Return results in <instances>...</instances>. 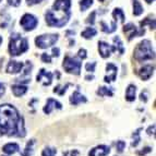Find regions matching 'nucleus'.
I'll list each match as a JSON object with an SVG mask.
<instances>
[{
    "instance_id": "4be33fe9",
    "label": "nucleus",
    "mask_w": 156,
    "mask_h": 156,
    "mask_svg": "<svg viewBox=\"0 0 156 156\" xmlns=\"http://www.w3.org/2000/svg\"><path fill=\"white\" fill-rule=\"evenodd\" d=\"M101 30H103L105 33H112V32H115L116 31V29H117V23H116V21L112 22V25H110V27H108V25L103 21L101 22Z\"/></svg>"
},
{
    "instance_id": "49530a36",
    "label": "nucleus",
    "mask_w": 156,
    "mask_h": 156,
    "mask_svg": "<svg viewBox=\"0 0 156 156\" xmlns=\"http://www.w3.org/2000/svg\"><path fill=\"white\" fill-rule=\"evenodd\" d=\"M1 43H2V37L0 36V45H1Z\"/></svg>"
},
{
    "instance_id": "dca6fc26",
    "label": "nucleus",
    "mask_w": 156,
    "mask_h": 156,
    "mask_svg": "<svg viewBox=\"0 0 156 156\" xmlns=\"http://www.w3.org/2000/svg\"><path fill=\"white\" fill-rule=\"evenodd\" d=\"M24 65L22 62H19V61H12L11 60L10 62L7 66V72L12 73V74H16V73L21 72L22 69H23Z\"/></svg>"
},
{
    "instance_id": "9d476101",
    "label": "nucleus",
    "mask_w": 156,
    "mask_h": 156,
    "mask_svg": "<svg viewBox=\"0 0 156 156\" xmlns=\"http://www.w3.org/2000/svg\"><path fill=\"white\" fill-rule=\"evenodd\" d=\"M106 71H107V74L105 76V78H104L105 82L109 83V82H112V81L116 80L118 68L116 67V66H115L114 63H107V66H106Z\"/></svg>"
},
{
    "instance_id": "0eeeda50",
    "label": "nucleus",
    "mask_w": 156,
    "mask_h": 156,
    "mask_svg": "<svg viewBox=\"0 0 156 156\" xmlns=\"http://www.w3.org/2000/svg\"><path fill=\"white\" fill-rule=\"evenodd\" d=\"M20 24H21L22 27H23L26 32H30V31H33V30L37 26L38 20H37L36 16H34L33 14L26 13V14H24V16L21 18Z\"/></svg>"
},
{
    "instance_id": "a211bd4d",
    "label": "nucleus",
    "mask_w": 156,
    "mask_h": 156,
    "mask_svg": "<svg viewBox=\"0 0 156 156\" xmlns=\"http://www.w3.org/2000/svg\"><path fill=\"white\" fill-rule=\"evenodd\" d=\"M11 90H12V93L14 96L20 97L23 96L24 94L27 92V86L22 85V84H16V85H12Z\"/></svg>"
},
{
    "instance_id": "ddd939ff",
    "label": "nucleus",
    "mask_w": 156,
    "mask_h": 156,
    "mask_svg": "<svg viewBox=\"0 0 156 156\" xmlns=\"http://www.w3.org/2000/svg\"><path fill=\"white\" fill-rule=\"evenodd\" d=\"M37 81L38 82H42L44 85H50L52 81V73L47 72L45 69H42L39 71V73L37 74Z\"/></svg>"
},
{
    "instance_id": "58836bf2",
    "label": "nucleus",
    "mask_w": 156,
    "mask_h": 156,
    "mask_svg": "<svg viewBox=\"0 0 156 156\" xmlns=\"http://www.w3.org/2000/svg\"><path fill=\"white\" fill-rule=\"evenodd\" d=\"M43 0H26V3L29 5H37V3L42 2Z\"/></svg>"
},
{
    "instance_id": "7ed1b4c3",
    "label": "nucleus",
    "mask_w": 156,
    "mask_h": 156,
    "mask_svg": "<svg viewBox=\"0 0 156 156\" xmlns=\"http://www.w3.org/2000/svg\"><path fill=\"white\" fill-rule=\"evenodd\" d=\"M29 49V42L27 39L22 37L20 34L11 35L10 44H9V51L11 56H19Z\"/></svg>"
},
{
    "instance_id": "de8ad7c7",
    "label": "nucleus",
    "mask_w": 156,
    "mask_h": 156,
    "mask_svg": "<svg viewBox=\"0 0 156 156\" xmlns=\"http://www.w3.org/2000/svg\"><path fill=\"white\" fill-rule=\"evenodd\" d=\"M99 1H101V2H103V1H105V0H99Z\"/></svg>"
},
{
    "instance_id": "e433bc0d",
    "label": "nucleus",
    "mask_w": 156,
    "mask_h": 156,
    "mask_svg": "<svg viewBox=\"0 0 156 156\" xmlns=\"http://www.w3.org/2000/svg\"><path fill=\"white\" fill-rule=\"evenodd\" d=\"M8 3L13 7H18L21 3V0H8Z\"/></svg>"
},
{
    "instance_id": "1a4fd4ad",
    "label": "nucleus",
    "mask_w": 156,
    "mask_h": 156,
    "mask_svg": "<svg viewBox=\"0 0 156 156\" xmlns=\"http://www.w3.org/2000/svg\"><path fill=\"white\" fill-rule=\"evenodd\" d=\"M123 32H125V33L128 35V39H129V41H131L133 37L142 36V35L145 33L144 29H141V31H138L136 26H135L134 24H132V23L126 24V25L123 26Z\"/></svg>"
},
{
    "instance_id": "5701e85b",
    "label": "nucleus",
    "mask_w": 156,
    "mask_h": 156,
    "mask_svg": "<svg viewBox=\"0 0 156 156\" xmlns=\"http://www.w3.org/2000/svg\"><path fill=\"white\" fill-rule=\"evenodd\" d=\"M96 34H97V32L95 29H93V27H87V29H85V31L82 32L81 35H82V37H84V38L90 39V38H92V37L95 36Z\"/></svg>"
},
{
    "instance_id": "c03bdc74",
    "label": "nucleus",
    "mask_w": 156,
    "mask_h": 156,
    "mask_svg": "<svg viewBox=\"0 0 156 156\" xmlns=\"http://www.w3.org/2000/svg\"><path fill=\"white\" fill-rule=\"evenodd\" d=\"M85 79H86V80H89V81H90V80H92V79H94V76H85Z\"/></svg>"
},
{
    "instance_id": "20e7f679",
    "label": "nucleus",
    "mask_w": 156,
    "mask_h": 156,
    "mask_svg": "<svg viewBox=\"0 0 156 156\" xmlns=\"http://www.w3.org/2000/svg\"><path fill=\"white\" fill-rule=\"evenodd\" d=\"M58 13L52 12L51 10L46 12V23L48 26H56V27H62L68 23L69 19H70L71 13H67L65 16H58Z\"/></svg>"
},
{
    "instance_id": "b1692460",
    "label": "nucleus",
    "mask_w": 156,
    "mask_h": 156,
    "mask_svg": "<svg viewBox=\"0 0 156 156\" xmlns=\"http://www.w3.org/2000/svg\"><path fill=\"white\" fill-rule=\"evenodd\" d=\"M34 143H35V141H34V140L30 141L29 143H27V145H26L25 150L22 152V156H32V155H33V152H34L33 145H34Z\"/></svg>"
},
{
    "instance_id": "6ab92c4d",
    "label": "nucleus",
    "mask_w": 156,
    "mask_h": 156,
    "mask_svg": "<svg viewBox=\"0 0 156 156\" xmlns=\"http://www.w3.org/2000/svg\"><path fill=\"white\" fill-rule=\"evenodd\" d=\"M135 93H136V87L133 84L128 85L127 91H126V99L128 101H133L135 99Z\"/></svg>"
},
{
    "instance_id": "c756f323",
    "label": "nucleus",
    "mask_w": 156,
    "mask_h": 156,
    "mask_svg": "<svg viewBox=\"0 0 156 156\" xmlns=\"http://www.w3.org/2000/svg\"><path fill=\"white\" fill-rule=\"evenodd\" d=\"M57 154V150L55 147H46L42 152V156H55Z\"/></svg>"
},
{
    "instance_id": "c9c22d12",
    "label": "nucleus",
    "mask_w": 156,
    "mask_h": 156,
    "mask_svg": "<svg viewBox=\"0 0 156 156\" xmlns=\"http://www.w3.org/2000/svg\"><path fill=\"white\" fill-rule=\"evenodd\" d=\"M78 155H79V151H76V150L66 152V153L63 154V156H78Z\"/></svg>"
},
{
    "instance_id": "f03ea898",
    "label": "nucleus",
    "mask_w": 156,
    "mask_h": 156,
    "mask_svg": "<svg viewBox=\"0 0 156 156\" xmlns=\"http://www.w3.org/2000/svg\"><path fill=\"white\" fill-rule=\"evenodd\" d=\"M134 58L139 62H143L146 60H151L155 58V52L152 48V44L150 41L145 39L142 41L134 49Z\"/></svg>"
},
{
    "instance_id": "6e6552de",
    "label": "nucleus",
    "mask_w": 156,
    "mask_h": 156,
    "mask_svg": "<svg viewBox=\"0 0 156 156\" xmlns=\"http://www.w3.org/2000/svg\"><path fill=\"white\" fill-rule=\"evenodd\" d=\"M70 7H71V0H56L51 10L54 12L58 13H70Z\"/></svg>"
},
{
    "instance_id": "c85d7f7f",
    "label": "nucleus",
    "mask_w": 156,
    "mask_h": 156,
    "mask_svg": "<svg viewBox=\"0 0 156 156\" xmlns=\"http://www.w3.org/2000/svg\"><path fill=\"white\" fill-rule=\"evenodd\" d=\"M93 5V0H81L80 1V7L81 11H85Z\"/></svg>"
},
{
    "instance_id": "f8f14e48",
    "label": "nucleus",
    "mask_w": 156,
    "mask_h": 156,
    "mask_svg": "<svg viewBox=\"0 0 156 156\" xmlns=\"http://www.w3.org/2000/svg\"><path fill=\"white\" fill-rule=\"evenodd\" d=\"M110 153L109 146L107 145H98L94 147L89 152V156H106Z\"/></svg>"
},
{
    "instance_id": "f257e3e1",
    "label": "nucleus",
    "mask_w": 156,
    "mask_h": 156,
    "mask_svg": "<svg viewBox=\"0 0 156 156\" xmlns=\"http://www.w3.org/2000/svg\"><path fill=\"white\" fill-rule=\"evenodd\" d=\"M5 134L19 138L26 134L22 117L16 107L8 104L0 105V136Z\"/></svg>"
},
{
    "instance_id": "ea45409f",
    "label": "nucleus",
    "mask_w": 156,
    "mask_h": 156,
    "mask_svg": "<svg viewBox=\"0 0 156 156\" xmlns=\"http://www.w3.org/2000/svg\"><path fill=\"white\" fill-rule=\"evenodd\" d=\"M151 151H152V148H151V147H145V148H143V151L138 152V154H139V155H145V154L150 153Z\"/></svg>"
},
{
    "instance_id": "39448f33",
    "label": "nucleus",
    "mask_w": 156,
    "mask_h": 156,
    "mask_svg": "<svg viewBox=\"0 0 156 156\" xmlns=\"http://www.w3.org/2000/svg\"><path fill=\"white\" fill-rule=\"evenodd\" d=\"M62 66L68 73H73V74H76V76L80 74L81 61L79 59H76V58L70 57V56H66L65 59H63Z\"/></svg>"
},
{
    "instance_id": "4468645a",
    "label": "nucleus",
    "mask_w": 156,
    "mask_h": 156,
    "mask_svg": "<svg viewBox=\"0 0 156 156\" xmlns=\"http://www.w3.org/2000/svg\"><path fill=\"white\" fill-rule=\"evenodd\" d=\"M153 71H154V66L152 65H146L143 68H141L140 71H139V76L142 80L146 81L153 76Z\"/></svg>"
},
{
    "instance_id": "9b49d317",
    "label": "nucleus",
    "mask_w": 156,
    "mask_h": 156,
    "mask_svg": "<svg viewBox=\"0 0 156 156\" xmlns=\"http://www.w3.org/2000/svg\"><path fill=\"white\" fill-rule=\"evenodd\" d=\"M98 50L101 57L108 58L110 54L116 50V48H115V46H110L109 44H107L105 42H98Z\"/></svg>"
},
{
    "instance_id": "72a5a7b5",
    "label": "nucleus",
    "mask_w": 156,
    "mask_h": 156,
    "mask_svg": "<svg viewBox=\"0 0 156 156\" xmlns=\"http://www.w3.org/2000/svg\"><path fill=\"white\" fill-rule=\"evenodd\" d=\"M95 16H96V12H95V11H93V12H92L91 14H90L89 19L86 20V23L92 24V25H93L94 22H95Z\"/></svg>"
},
{
    "instance_id": "f704fd0d",
    "label": "nucleus",
    "mask_w": 156,
    "mask_h": 156,
    "mask_svg": "<svg viewBox=\"0 0 156 156\" xmlns=\"http://www.w3.org/2000/svg\"><path fill=\"white\" fill-rule=\"evenodd\" d=\"M42 60L44 61V62L49 63V62H51V57H50L49 55H47V54H43V55H42Z\"/></svg>"
},
{
    "instance_id": "a878e982",
    "label": "nucleus",
    "mask_w": 156,
    "mask_h": 156,
    "mask_svg": "<svg viewBox=\"0 0 156 156\" xmlns=\"http://www.w3.org/2000/svg\"><path fill=\"white\" fill-rule=\"evenodd\" d=\"M97 94L99 96H112V90L108 89V87H105V86H101L99 87L98 91H97Z\"/></svg>"
},
{
    "instance_id": "7c9ffc66",
    "label": "nucleus",
    "mask_w": 156,
    "mask_h": 156,
    "mask_svg": "<svg viewBox=\"0 0 156 156\" xmlns=\"http://www.w3.org/2000/svg\"><path fill=\"white\" fill-rule=\"evenodd\" d=\"M139 130L136 132H134V134H133V142L131 144L132 146H136L139 144V142H140V132H139Z\"/></svg>"
},
{
    "instance_id": "2eb2a0df",
    "label": "nucleus",
    "mask_w": 156,
    "mask_h": 156,
    "mask_svg": "<svg viewBox=\"0 0 156 156\" xmlns=\"http://www.w3.org/2000/svg\"><path fill=\"white\" fill-rule=\"evenodd\" d=\"M54 108H58V109H61L62 108V105L60 104L59 101H57L56 99L54 98H49L48 101H47L46 105H45L44 107V112L45 114H50V112H52V109Z\"/></svg>"
},
{
    "instance_id": "cd10ccee",
    "label": "nucleus",
    "mask_w": 156,
    "mask_h": 156,
    "mask_svg": "<svg viewBox=\"0 0 156 156\" xmlns=\"http://www.w3.org/2000/svg\"><path fill=\"white\" fill-rule=\"evenodd\" d=\"M114 42L116 44L115 48L120 52V54H123L125 52V49H123V46H122V42L120 41V37L119 36H115L114 37Z\"/></svg>"
},
{
    "instance_id": "412c9836",
    "label": "nucleus",
    "mask_w": 156,
    "mask_h": 156,
    "mask_svg": "<svg viewBox=\"0 0 156 156\" xmlns=\"http://www.w3.org/2000/svg\"><path fill=\"white\" fill-rule=\"evenodd\" d=\"M112 16L115 18V20L117 21V20H119L121 23H123L125 22V13H123V11L121 10L120 8H116L114 10V12H112Z\"/></svg>"
},
{
    "instance_id": "bb28decb",
    "label": "nucleus",
    "mask_w": 156,
    "mask_h": 156,
    "mask_svg": "<svg viewBox=\"0 0 156 156\" xmlns=\"http://www.w3.org/2000/svg\"><path fill=\"white\" fill-rule=\"evenodd\" d=\"M146 24H148V25H150V29H151V30H154V29H155V19L146 18L145 20H144V21L141 22L140 25H141V27L143 29V27L146 25Z\"/></svg>"
},
{
    "instance_id": "aec40b11",
    "label": "nucleus",
    "mask_w": 156,
    "mask_h": 156,
    "mask_svg": "<svg viewBox=\"0 0 156 156\" xmlns=\"http://www.w3.org/2000/svg\"><path fill=\"white\" fill-rule=\"evenodd\" d=\"M19 150H20V146L16 143H8L2 147V151L5 154H9V155L16 153V152H19Z\"/></svg>"
},
{
    "instance_id": "473e14b6",
    "label": "nucleus",
    "mask_w": 156,
    "mask_h": 156,
    "mask_svg": "<svg viewBox=\"0 0 156 156\" xmlns=\"http://www.w3.org/2000/svg\"><path fill=\"white\" fill-rule=\"evenodd\" d=\"M95 67H96V62H89L85 65L86 71H89V72H94L95 71Z\"/></svg>"
},
{
    "instance_id": "09e8293b",
    "label": "nucleus",
    "mask_w": 156,
    "mask_h": 156,
    "mask_svg": "<svg viewBox=\"0 0 156 156\" xmlns=\"http://www.w3.org/2000/svg\"><path fill=\"white\" fill-rule=\"evenodd\" d=\"M0 1H1V0H0Z\"/></svg>"
},
{
    "instance_id": "a18cd8bd",
    "label": "nucleus",
    "mask_w": 156,
    "mask_h": 156,
    "mask_svg": "<svg viewBox=\"0 0 156 156\" xmlns=\"http://www.w3.org/2000/svg\"><path fill=\"white\" fill-rule=\"evenodd\" d=\"M146 2L147 3H152V2H154V1H155V0H145Z\"/></svg>"
},
{
    "instance_id": "a19ab883",
    "label": "nucleus",
    "mask_w": 156,
    "mask_h": 156,
    "mask_svg": "<svg viewBox=\"0 0 156 156\" xmlns=\"http://www.w3.org/2000/svg\"><path fill=\"white\" fill-rule=\"evenodd\" d=\"M5 86L2 83H0V97L5 94Z\"/></svg>"
},
{
    "instance_id": "423d86ee",
    "label": "nucleus",
    "mask_w": 156,
    "mask_h": 156,
    "mask_svg": "<svg viewBox=\"0 0 156 156\" xmlns=\"http://www.w3.org/2000/svg\"><path fill=\"white\" fill-rule=\"evenodd\" d=\"M57 41H58L57 34H45V35H41V36L36 37L35 43H36V46L38 48L45 49V48H48V47L56 44Z\"/></svg>"
},
{
    "instance_id": "79ce46f5",
    "label": "nucleus",
    "mask_w": 156,
    "mask_h": 156,
    "mask_svg": "<svg viewBox=\"0 0 156 156\" xmlns=\"http://www.w3.org/2000/svg\"><path fill=\"white\" fill-rule=\"evenodd\" d=\"M59 48H54V49H52V56H54V57H58V56H59Z\"/></svg>"
},
{
    "instance_id": "393cba45",
    "label": "nucleus",
    "mask_w": 156,
    "mask_h": 156,
    "mask_svg": "<svg viewBox=\"0 0 156 156\" xmlns=\"http://www.w3.org/2000/svg\"><path fill=\"white\" fill-rule=\"evenodd\" d=\"M143 13V7L139 2L138 0H134L133 1V14L134 16H140Z\"/></svg>"
},
{
    "instance_id": "4c0bfd02",
    "label": "nucleus",
    "mask_w": 156,
    "mask_h": 156,
    "mask_svg": "<svg viewBox=\"0 0 156 156\" xmlns=\"http://www.w3.org/2000/svg\"><path fill=\"white\" fill-rule=\"evenodd\" d=\"M78 56L81 58V59H85L86 58V50L85 49H80L78 52Z\"/></svg>"
},
{
    "instance_id": "37998d69",
    "label": "nucleus",
    "mask_w": 156,
    "mask_h": 156,
    "mask_svg": "<svg viewBox=\"0 0 156 156\" xmlns=\"http://www.w3.org/2000/svg\"><path fill=\"white\" fill-rule=\"evenodd\" d=\"M154 130H155V126H152V127H150L147 129V133L148 134H154Z\"/></svg>"
},
{
    "instance_id": "2f4dec72",
    "label": "nucleus",
    "mask_w": 156,
    "mask_h": 156,
    "mask_svg": "<svg viewBox=\"0 0 156 156\" xmlns=\"http://www.w3.org/2000/svg\"><path fill=\"white\" fill-rule=\"evenodd\" d=\"M116 147H117V151L119 153H121L126 147V142L125 141H118L117 144H116Z\"/></svg>"
},
{
    "instance_id": "f3484780",
    "label": "nucleus",
    "mask_w": 156,
    "mask_h": 156,
    "mask_svg": "<svg viewBox=\"0 0 156 156\" xmlns=\"http://www.w3.org/2000/svg\"><path fill=\"white\" fill-rule=\"evenodd\" d=\"M86 101H87L86 97L84 95H82L79 91H76L70 97V103L72 105H79L82 104V103H86Z\"/></svg>"
}]
</instances>
